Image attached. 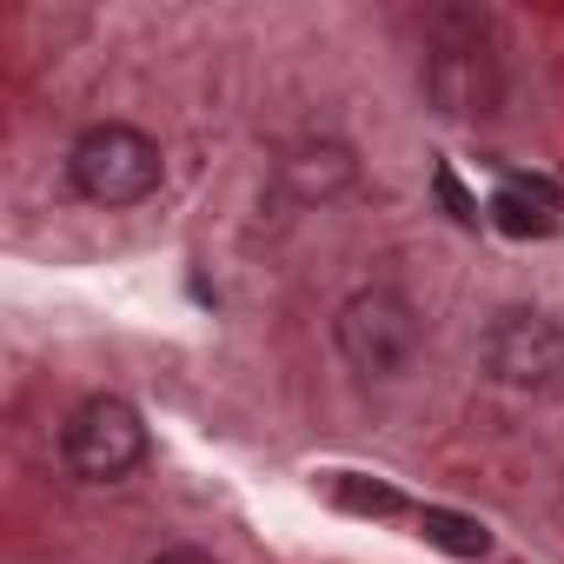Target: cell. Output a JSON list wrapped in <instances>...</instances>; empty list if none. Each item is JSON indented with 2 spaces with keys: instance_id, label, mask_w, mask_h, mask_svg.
Instances as JSON below:
<instances>
[{
  "instance_id": "11",
  "label": "cell",
  "mask_w": 564,
  "mask_h": 564,
  "mask_svg": "<svg viewBox=\"0 0 564 564\" xmlns=\"http://www.w3.org/2000/svg\"><path fill=\"white\" fill-rule=\"evenodd\" d=\"M153 564H213V557H206V551H193V544H180V551H160Z\"/></svg>"
},
{
  "instance_id": "1",
  "label": "cell",
  "mask_w": 564,
  "mask_h": 564,
  "mask_svg": "<svg viewBox=\"0 0 564 564\" xmlns=\"http://www.w3.org/2000/svg\"><path fill=\"white\" fill-rule=\"evenodd\" d=\"M432 34V61H425V94L438 100V113L471 120L498 107V61H491V34L485 14L471 8H438L425 21Z\"/></svg>"
},
{
  "instance_id": "6",
  "label": "cell",
  "mask_w": 564,
  "mask_h": 564,
  "mask_svg": "<svg viewBox=\"0 0 564 564\" xmlns=\"http://www.w3.org/2000/svg\"><path fill=\"white\" fill-rule=\"evenodd\" d=\"M272 180H279V193L300 199V206H326V199H339L359 180V160L339 140H306L293 153H279V173Z\"/></svg>"
},
{
  "instance_id": "10",
  "label": "cell",
  "mask_w": 564,
  "mask_h": 564,
  "mask_svg": "<svg viewBox=\"0 0 564 564\" xmlns=\"http://www.w3.org/2000/svg\"><path fill=\"white\" fill-rule=\"evenodd\" d=\"M432 186H438V199H445V213H452L458 226H478V206L465 199V186H458V173H452V166H438V173H432Z\"/></svg>"
},
{
  "instance_id": "4",
  "label": "cell",
  "mask_w": 564,
  "mask_h": 564,
  "mask_svg": "<svg viewBox=\"0 0 564 564\" xmlns=\"http://www.w3.org/2000/svg\"><path fill=\"white\" fill-rule=\"evenodd\" d=\"M61 458H67L74 478H87V485H113V478H127V471L147 458V425H140V412H133L127 399L100 392V399H87V405L67 419V432H61Z\"/></svg>"
},
{
  "instance_id": "7",
  "label": "cell",
  "mask_w": 564,
  "mask_h": 564,
  "mask_svg": "<svg viewBox=\"0 0 564 564\" xmlns=\"http://www.w3.org/2000/svg\"><path fill=\"white\" fill-rule=\"evenodd\" d=\"M491 226L505 239H551L557 232V186L544 173H505L491 199Z\"/></svg>"
},
{
  "instance_id": "3",
  "label": "cell",
  "mask_w": 564,
  "mask_h": 564,
  "mask_svg": "<svg viewBox=\"0 0 564 564\" xmlns=\"http://www.w3.org/2000/svg\"><path fill=\"white\" fill-rule=\"evenodd\" d=\"M333 339H339V352H346L352 372H366V379H399V372L412 366V352H419V313H412L405 293L366 286V293H352V300L339 306Z\"/></svg>"
},
{
  "instance_id": "2",
  "label": "cell",
  "mask_w": 564,
  "mask_h": 564,
  "mask_svg": "<svg viewBox=\"0 0 564 564\" xmlns=\"http://www.w3.org/2000/svg\"><path fill=\"white\" fill-rule=\"evenodd\" d=\"M67 173H74V186H80L94 206H140L147 193H160L166 160H160V147H153L140 127L100 120V127H87V133L74 140Z\"/></svg>"
},
{
  "instance_id": "5",
  "label": "cell",
  "mask_w": 564,
  "mask_h": 564,
  "mask_svg": "<svg viewBox=\"0 0 564 564\" xmlns=\"http://www.w3.org/2000/svg\"><path fill=\"white\" fill-rule=\"evenodd\" d=\"M485 372L505 386V392H557L564 386V326L531 313V306H511L485 326Z\"/></svg>"
},
{
  "instance_id": "9",
  "label": "cell",
  "mask_w": 564,
  "mask_h": 564,
  "mask_svg": "<svg viewBox=\"0 0 564 564\" xmlns=\"http://www.w3.org/2000/svg\"><path fill=\"white\" fill-rule=\"evenodd\" d=\"M333 505H346V511H359V518H392L405 498L392 491V485H379V478H359V471H339L333 478Z\"/></svg>"
},
{
  "instance_id": "8",
  "label": "cell",
  "mask_w": 564,
  "mask_h": 564,
  "mask_svg": "<svg viewBox=\"0 0 564 564\" xmlns=\"http://www.w3.org/2000/svg\"><path fill=\"white\" fill-rule=\"evenodd\" d=\"M419 531H425V544H438L445 557H485V551H491V531H485L478 518H465V511H445V505H425V511H419Z\"/></svg>"
}]
</instances>
